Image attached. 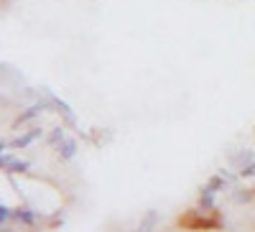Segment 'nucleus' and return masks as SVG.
Listing matches in <instances>:
<instances>
[{"label":"nucleus","mask_w":255,"mask_h":232,"mask_svg":"<svg viewBox=\"0 0 255 232\" xmlns=\"http://www.w3.org/2000/svg\"><path fill=\"white\" fill-rule=\"evenodd\" d=\"M56 148H59V156H61V158H72V156L77 153V140L64 138V140L56 145Z\"/></svg>","instance_id":"3"},{"label":"nucleus","mask_w":255,"mask_h":232,"mask_svg":"<svg viewBox=\"0 0 255 232\" xmlns=\"http://www.w3.org/2000/svg\"><path fill=\"white\" fill-rule=\"evenodd\" d=\"M8 220H13V209H8V207L0 204V225H5Z\"/></svg>","instance_id":"7"},{"label":"nucleus","mask_w":255,"mask_h":232,"mask_svg":"<svg viewBox=\"0 0 255 232\" xmlns=\"http://www.w3.org/2000/svg\"><path fill=\"white\" fill-rule=\"evenodd\" d=\"M28 168V161H18V158H13V163L8 166V171L10 174H20V171H26Z\"/></svg>","instance_id":"5"},{"label":"nucleus","mask_w":255,"mask_h":232,"mask_svg":"<svg viewBox=\"0 0 255 232\" xmlns=\"http://www.w3.org/2000/svg\"><path fill=\"white\" fill-rule=\"evenodd\" d=\"M46 110V105H33V108H28V113H23L18 120H15V125H23V122H28L31 117H36V115H41Z\"/></svg>","instance_id":"4"},{"label":"nucleus","mask_w":255,"mask_h":232,"mask_svg":"<svg viewBox=\"0 0 255 232\" xmlns=\"http://www.w3.org/2000/svg\"><path fill=\"white\" fill-rule=\"evenodd\" d=\"M41 133H44V130H38V128H33V130L23 133L20 138H15V140L10 143V148H26V145H31L36 138H41Z\"/></svg>","instance_id":"2"},{"label":"nucleus","mask_w":255,"mask_h":232,"mask_svg":"<svg viewBox=\"0 0 255 232\" xmlns=\"http://www.w3.org/2000/svg\"><path fill=\"white\" fill-rule=\"evenodd\" d=\"M5 148H8V143H5V140H0V153H3Z\"/></svg>","instance_id":"10"},{"label":"nucleus","mask_w":255,"mask_h":232,"mask_svg":"<svg viewBox=\"0 0 255 232\" xmlns=\"http://www.w3.org/2000/svg\"><path fill=\"white\" fill-rule=\"evenodd\" d=\"M64 138H67V135H64V128H54V133L49 135V143H51V145H59Z\"/></svg>","instance_id":"6"},{"label":"nucleus","mask_w":255,"mask_h":232,"mask_svg":"<svg viewBox=\"0 0 255 232\" xmlns=\"http://www.w3.org/2000/svg\"><path fill=\"white\" fill-rule=\"evenodd\" d=\"M13 220L20 222V225H36L38 222V212L26 209V207H18V209H13Z\"/></svg>","instance_id":"1"},{"label":"nucleus","mask_w":255,"mask_h":232,"mask_svg":"<svg viewBox=\"0 0 255 232\" xmlns=\"http://www.w3.org/2000/svg\"><path fill=\"white\" fill-rule=\"evenodd\" d=\"M13 163V156L10 153H0V168H8Z\"/></svg>","instance_id":"9"},{"label":"nucleus","mask_w":255,"mask_h":232,"mask_svg":"<svg viewBox=\"0 0 255 232\" xmlns=\"http://www.w3.org/2000/svg\"><path fill=\"white\" fill-rule=\"evenodd\" d=\"M240 176H255V158L248 163V166H243V171H240Z\"/></svg>","instance_id":"8"}]
</instances>
